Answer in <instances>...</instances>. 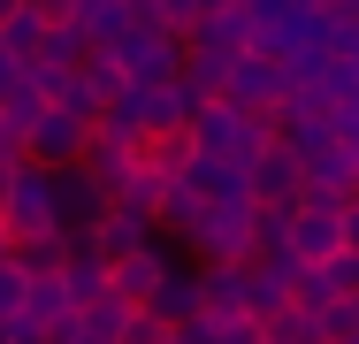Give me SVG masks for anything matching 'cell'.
Segmentation results:
<instances>
[{"label": "cell", "mask_w": 359, "mask_h": 344, "mask_svg": "<svg viewBox=\"0 0 359 344\" xmlns=\"http://www.w3.org/2000/svg\"><path fill=\"white\" fill-rule=\"evenodd\" d=\"M283 92H290V77H283V62L276 54H237L229 62V77H222V100L237 107V115H268V107H283Z\"/></svg>", "instance_id": "277c9868"}, {"label": "cell", "mask_w": 359, "mask_h": 344, "mask_svg": "<svg viewBox=\"0 0 359 344\" xmlns=\"http://www.w3.org/2000/svg\"><path fill=\"white\" fill-rule=\"evenodd\" d=\"M161 337H168V329H153V322L138 314V306H130V314H123V329H115L107 344H161Z\"/></svg>", "instance_id": "ac0fdd59"}, {"label": "cell", "mask_w": 359, "mask_h": 344, "mask_svg": "<svg viewBox=\"0 0 359 344\" xmlns=\"http://www.w3.org/2000/svg\"><path fill=\"white\" fill-rule=\"evenodd\" d=\"M8 322H23V275L0 260V329H8Z\"/></svg>", "instance_id": "9a60e30c"}, {"label": "cell", "mask_w": 359, "mask_h": 344, "mask_svg": "<svg viewBox=\"0 0 359 344\" xmlns=\"http://www.w3.org/2000/svg\"><path fill=\"white\" fill-rule=\"evenodd\" d=\"M138 314L153 322V329H168V337H176V329H184V322L199 314V291H191V268H168L161 283H153V298H145Z\"/></svg>", "instance_id": "7c38bea8"}, {"label": "cell", "mask_w": 359, "mask_h": 344, "mask_svg": "<svg viewBox=\"0 0 359 344\" xmlns=\"http://www.w3.org/2000/svg\"><path fill=\"white\" fill-rule=\"evenodd\" d=\"M260 344H268V337H260Z\"/></svg>", "instance_id": "ffe728a7"}, {"label": "cell", "mask_w": 359, "mask_h": 344, "mask_svg": "<svg viewBox=\"0 0 359 344\" xmlns=\"http://www.w3.org/2000/svg\"><path fill=\"white\" fill-rule=\"evenodd\" d=\"M337 253H344V260H359V199L337 206Z\"/></svg>", "instance_id": "e0dca14e"}, {"label": "cell", "mask_w": 359, "mask_h": 344, "mask_svg": "<svg viewBox=\"0 0 359 344\" xmlns=\"http://www.w3.org/2000/svg\"><path fill=\"white\" fill-rule=\"evenodd\" d=\"M46 192H54V230L62 237H92V222L107 214V192L84 168H46Z\"/></svg>", "instance_id": "5b68a950"}, {"label": "cell", "mask_w": 359, "mask_h": 344, "mask_svg": "<svg viewBox=\"0 0 359 344\" xmlns=\"http://www.w3.org/2000/svg\"><path fill=\"white\" fill-rule=\"evenodd\" d=\"M298 184H306V176H298V161H290L283 145H268V153L245 168V192H252V206H298Z\"/></svg>", "instance_id": "30bf717a"}, {"label": "cell", "mask_w": 359, "mask_h": 344, "mask_svg": "<svg viewBox=\"0 0 359 344\" xmlns=\"http://www.w3.org/2000/svg\"><path fill=\"white\" fill-rule=\"evenodd\" d=\"M153 237H161V230H153L145 214H130V206H107V214L92 222V237H84V245H92V253H100L107 268H115V260H130V253H145Z\"/></svg>", "instance_id": "ba28073f"}, {"label": "cell", "mask_w": 359, "mask_h": 344, "mask_svg": "<svg viewBox=\"0 0 359 344\" xmlns=\"http://www.w3.org/2000/svg\"><path fill=\"white\" fill-rule=\"evenodd\" d=\"M153 8H161V31L191 39V31H199V23H207L215 8H229V0H153Z\"/></svg>", "instance_id": "5bb4252c"}, {"label": "cell", "mask_w": 359, "mask_h": 344, "mask_svg": "<svg viewBox=\"0 0 359 344\" xmlns=\"http://www.w3.org/2000/svg\"><path fill=\"white\" fill-rule=\"evenodd\" d=\"M107 62L123 69V84H176V69H184V39L176 31H145V23H130L115 46H100Z\"/></svg>", "instance_id": "6da1fadb"}, {"label": "cell", "mask_w": 359, "mask_h": 344, "mask_svg": "<svg viewBox=\"0 0 359 344\" xmlns=\"http://www.w3.org/2000/svg\"><path fill=\"white\" fill-rule=\"evenodd\" d=\"M138 161L161 176V184H176V176L191 168V145H184V131H161V138H145V145H138Z\"/></svg>", "instance_id": "4fadbf2b"}, {"label": "cell", "mask_w": 359, "mask_h": 344, "mask_svg": "<svg viewBox=\"0 0 359 344\" xmlns=\"http://www.w3.org/2000/svg\"><path fill=\"white\" fill-rule=\"evenodd\" d=\"M84 145H92V115H76V107H39V123L23 131V161H31V168H76Z\"/></svg>", "instance_id": "7a4b0ae2"}, {"label": "cell", "mask_w": 359, "mask_h": 344, "mask_svg": "<svg viewBox=\"0 0 359 344\" xmlns=\"http://www.w3.org/2000/svg\"><path fill=\"white\" fill-rule=\"evenodd\" d=\"M283 253L298 260V268H321V260H337V206L298 199V206L283 214Z\"/></svg>", "instance_id": "8992f818"}, {"label": "cell", "mask_w": 359, "mask_h": 344, "mask_svg": "<svg viewBox=\"0 0 359 344\" xmlns=\"http://www.w3.org/2000/svg\"><path fill=\"white\" fill-rule=\"evenodd\" d=\"M23 8H31L46 31H76V0H23Z\"/></svg>", "instance_id": "2e32d148"}, {"label": "cell", "mask_w": 359, "mask_h": 344, "mask_svg": "<svg viewBox=\"0 0 359 344\" xmlns=\"http://www.w3.org/2000/svg\"><path fill=\"white\" fill-rule=\"evenodd\" d=\"M191 291H199V322H245V268H222V260H199L191 268Z\"/></svg>", "instance_id": "52a82bcc"}, {"label": "cell", "mask_w": 359, "mask_h": 344, "mask_svg": "<svg viewBox=\"0 0 359 344\" xmlns=\"http://www.w3.org/2000/svg\"><path fill=\"white\" fill-rule=\"evenodd\" d=\"M15 8H23V0H0V23H8V15H15Z\"/></svg>", "instance_id": "d6986e66"}, {"label": "cell", "mask_w": 359, "mask_h": 344, "mask_svg": "<svg viewBox=\"0 0 359 344\" xmlns=\"http://www.w3.org/2000/svg\"><path fill=\"white\" fill-rule=\"evenodd\" d=\"M252 39H260V31H252V15H245V8H215L184 46H191V54H215V62H237V54H252Z\"/></svg>", "instance_id": "9c48e42d"}, {"label": "cell", "mask_w": 359, "mask_h": 344, "mask_svg": "<svg viewBox=\"0 0 359 344\" xmlns=\"http://www.w3.org/2000/svg\"><path fill=\"white\" fill-rule=\"evenodd\" d=\"M161 275H168V253H161V237H153L145 253H130V260H115V268H107V298H115V306H145Z\"/></svg>", "instance_id": "8fae6325"}, {"label": "cell", "mask_w": 359, "mask_h": 344, "mask_svg": "<svg viewBox=\"0 0 359 344\" xmlns=\"http://www.w3.org/2000/svg\"><path fill=\"white\" fill-rule=\"evenodd\" d=\"M184 245H191L199 260L245 268V260H252V206H199V222L184 230Z\"/></svg>", "instance_id": "3957f363"}]
</instances>
